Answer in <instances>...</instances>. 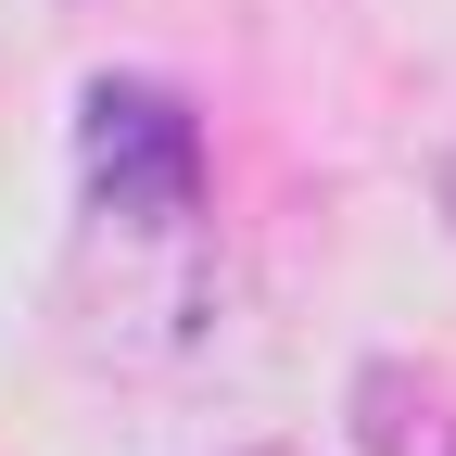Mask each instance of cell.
<instances>
[{"label": "cell", "mask_w": 456, "mask_h": 456, "mask_svg": "<svg viewBox=\"0 0 456 456\" xmlns=\"http://www.w3.org/2000/svg\"><path fill=\"white\" fill-rule=\"evenodd\" d=\"M444 203H456V165H444Z\"/></svg>", "instance_id": "cell-3"}, {"label": "cell", "mask_w": 456, "mask_h": 456, "mask_svg": "<svg viewBox=\"0 0 456 456\" xmlns=\"http://www.w3.org/2000/svg\"><path fill=\"white\" fill-rule=\"evenodd\" d=\"M77 317L114 355H191L216 330V165L165 77L77 89Z\"/></svg>", "instance_id": "cell-1"}, {"label": "cell", "mask_w": 456, "mask_h": 456, "mask_svg": "<svg viewBox=\"0 0 456 456\" xmlns=\"http://www.w3.org/2000/svg\"><path fill=\"white\" fill-rule=\"evenodd\" d=\"M355 444L368 456H456V380L406 368V355L355 368Z\"/></svg>", "instance_id": "cell-2"}, {"label": "cell", "mask_w": 456, "mask_h": 456, "mask_svg": "<svg viewBox=\"0 0 456 456\" xmlns=\"http://www.w3.org/2000/svg\"><path fill=\"white\" fill-rule=\"evenodd\" d=\"M254 456H292V444H254Z\"/></svg>", "instance_id": "cell-4"}]
</instances>
